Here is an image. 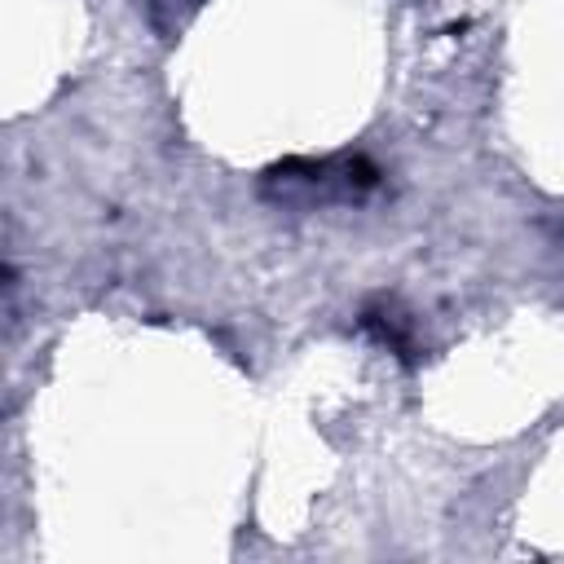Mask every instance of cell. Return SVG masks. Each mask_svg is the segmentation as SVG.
I'll return each instance as SVG.
<instances>
[{"label": "cell", "instance_id": "cell-1", "mask_svg": "<svg viewBox=\"0 0 564 564\" xmlns=\"http://www.w3.org/2000/svg\"><path fill=\"white\" fill-rule=\"evenodd\" d=\"M379 185V172L361 154L335 159H286L264 176V194L286 207H330V203H361Z\"/></svg>", "mask_w": 564, "mask_h": 564}, {"label": "cell", "instance_id": "cell-2", "mask_svg": "<svg viewBox=\"0 0 564 564\" xmlns=\"http://www.w3.org/2000/svg\"><path fill=\"white\" fill-rule=\"evenodd\" d=\"M194 9H198V0H145V13L159 31H176Z\"/></svg>", "mask_w": 564, "mask_h": 564}]
</instances>
